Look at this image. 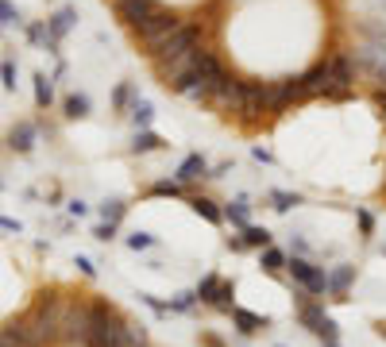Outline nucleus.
I'll use <instances>...</instances> for the list:
<instances>
[{
    "label": "nucleus",
    "mask_w": 386,
    "mask_h": 347,
    "mask_svg": "<svg viewBox=\"0 0 386 347\" xmlns=\"http://www.w3.org/2000/svg\"><path fill=\"white\" fill-rule=\"evenodd\" d=\"M228 77H232V74L220 66V58L213 54V50L201 47V58H197V77H193V85L182 93V97H190V100H213L220 89H224Z\"/></svg>",
    "instance_id": "f257e3e1"
},
{
    "label": "nucleus",
    "mask_w": 386,
    "mask_h": 347,
    "mask_svg": "<svg viewBox=\"0 0 386 347\" xmlns=\"http://www.w3.org/2000/svg\"><path fill=\"white\" fill-rule=\"evenodd\" d=\"M62 305H66V301H62L59 293H54V289H43L39 301H35V309L27 313V321H31V328H35V336H39V344H43V347L59 339Z\"/></svg>",
    "instance_id": "f03ea898"
},
{
    "label": "nucleus",
    "mask_w": 386,
    "mask_h": 347,
    "mask_svg": "<svg viewBox=\"0 0 386 347\" xmlns=\"http://www.w3.org/2000/svg\"><path fill=\"white\" fill-rule=\"evenodd\" d=\"M193 50H201V31L193 24H182L178 31H170L159 47L147 50V54H151L155 66H159V62H174V58H185V54H193Z\"/></svg>",
    "instance_id": "7ed1b4c3"
},
{
    "label": "nucleus",
    "mask_w": 386,
    "mask_h": 347,
    "mask_svg": "<svg viewBox=\"0 0 386 347\" xmlns=\"http://www.w3.org/2000/svg\"><path fill=\"white\" fill-rule=\"evenodd\" d=\"M178 27H182V20H178L170 8H162V4H155V12H151V16L143 20V24H135V35H139V39H143V47L151 50V47H159V43L167 39L170 31H178Z\"/></svg>",
    "instance_id": "20e7f679"
},
{
    "label": "nucleus",
    "mask_w": 386,
    "mask_h": 347,
    "mask_svg": "<svg viewBox=\"0 0 386 347\" xmlns=\"http://www.w3.org/2000/svg\"><path fill=\"white\" fill-rule=\"evenodd\" d=\"M298 321H302L305 328L313 332V336L325 339V344H336V339H340V332H336V321L325 313V305H321V301H309V298L298 301Z\"/></svg>",
    "instance_id": "39448f33"
},
{
    "label": "nucleus",
    "mask_w": 386,
    "mask_h": 347,
    "mask_svg": "<svg viewBox=\"0 0 386 347\" xmlns=\"http://www.w3.org/2000/svg\"><path fill=\"white\" fill-rule=\"evenodd\" d=\"M286 270H290V278H294L298 286L309 293V298H321V293H328V274L321 270V266H313L305 255L286 259Z\"/></svg>",
    "instance_id": "423d86ee"
},
{
    "label": "nucleus",
    "mask_w": 386,
    "mask_h": 347,
    "mask_svg": "<svg viewBox=\"0 0 386 347\" xmlns=\"http://www.w3.org/2000/svg\"><path fill=\"white\" fill-rule=\"evenodd\" d=\"M59 336L85 347V339H89V301H66V305H62Z\"/></svg>",
    "instance_id": "0eeeda50"
},
{
    "label": "nucleus",
    "mask_w": 386,
    "mask_h": 347,
    "mask_svg": "<svg viewBox=\"0 0 386 347\" xmlns=\"http://www.w3.org/2000/svg\"><path fill=\"white\" fill-rule=\"evenodd\" d=\"M232 298H236V286H232V282H224L220 274H205V278L197 282V301L220 309V313H232V309H236Z\"/></svg>",
    "instance_id": "6e6552de"
},
{
    "label": "nucleus",
    "mask_w": 386,
    "mask_h": 347,
    "mask_svg": "<svg viewBox=\"0 0 386 347\" xmlns=\"http://www.w3.org/2000/svg\"><path fill=\"white\" fill-rule=\"evenodd\" d=\"M309 100V89H305L302 77H278L270 82V112H286L290 105H302Z\"/></svg>",
    "instance_id": "1a4fd4ad"
},
{
    "label": "nucleus",
    "mask_w": 386,
    "mask_h": 347,
    "mask_svg": "<svg viewBox=\"0 0 386 347\" xmlns=\"http://www.w3.org/2000/svg\"><path fill=\"white\" fill-rule=\"evenodd\" d=\"M325 66H328V82H332V97H344L355 85V62L348 54H332L325 58Z\"/></svg>",
    "instance_id": "9d476101"
},
{
    "label": "nucleus",
    "mask_w": 386,
    "mask_h": 347,
    "mask_svg": "<svg viewBox=\"0 0 386 347\" xmlns=\"http://www.w3.org/2000/svg\"><path fill=\"white\" fill-rule=\"evenodd\" d=\"M0 347H43V344H39V336H35L31 321H27V316H16V321H8L0 328Z\"/></svg>",
    "instance_id": "9b49d317"
},
{
    "label": "nucleus",
    "mask_w": 386,
    "mask_h": 347,
    "mask_svg": "<svg viewBox=\"0 0 386 347\" xmlns=\"http://www.w3.org/2000/svg\"><path fill=\"white\" fill-rule=\"evenodd\" d=\"M244 116H263L270 112V82H244Z\"/></svg>",
    "instance_id": "f8f14e48"
},
{
    "label": "nucleus",
    "mask_w": 386,
    "mask_h": 347,
    "mask_svg": "<svg viewBox=\"0 0 386 347\" xmlns=\"http://www.w3.org/2000/svg\"><path fill=\"white\" fill-rule=\"evenodd\" d=\"M116 12H120V20H124L128 27H135V24H143V20L155 12V0H116Z\"/></svg>",
    "instance_id": "ddd939ff"
},
{
    "label": "nucleus",
    "mask_w": 386,
    "mask_h": 347,
    "mask_svg": "<svg viewBox=\"0 0 386 347\" xmlns=\"http://www.w3.org/2000/svg\"><path fill=\"white\" fill-rule=\"evenodd\" d=\"M352 282H355V266L352 263H336L332 270H328V293H332V298H348Z\"/></svg>",
    "instance_id": "4468645a"
},
{
    "label": "nucleus",
    "mask_w": 386,
    "mask_h": 347,
    "mask_svg": "<svg viewBox=\"0 0 386 347\" xmlns=\"http://www.w3.org/2000/svg\"><path fill=\"white\" fill-rule=\"evenodd\" d=\"M232 321H236V328L244 332V336H255V332H267V328H270V316H259V313H252V309H240V305L232 309Z\"/></svg>",
    "instance_id": "2eb2a0df"
},
{
    "label": "nucleus",
    "mask_w": 386,
    "mask_h": 347,
    "mask_svg": "<svg viewBox=\"0 0 386 347\" xmlns=\"http://www.w3.org/2000/svg\"><path fill=\"white\" fill-rule=\"evenodd\" d=\"M35 135H39V128H35L31 120H20V124H12V135H8L12 151H16V155H27V151L35 147Z\"/></svg>",
    "instance_id": "dca6fc26"
},
{
    "label": "nucleus",
    "mask_w": 386,
    "mask_h": 347,
    "mask_svg": "<svg viewBox=\"0 0 386 347\" xmlns=\"http://www.w3.org/2000/svg\"><path fill=\"white\" fill-rule=\"evenodd\" d=\"M213 105H220V108H228V112H240L244 108V82H236V77H228L224 82V89L213 97Z\"/></svg>",
    "instance_id": "f3484780"
},
{
    "label": "nucleus",
    "mask_w": 386,
    "mask_h": 347,
    "mask_svg": "<svg viewBox=\"0 0 386 347\" xmlns=\"http://www.w3.org/2000/svg\"><path fill=\"white\" fill-rule=\"evenodd\" d=\"M302 82H305V89H309V97H317V93L332 97V82H328V66H325V62H317V66L305 70Z\"/></svg>",
    "instance_id": "a211bd4d"
},
{
    "label": "nucleus",
    "mask_w": 386,
    "mask_h": 347,
    "mask_svg": "<svg viewBox=\"0 0 386 347\" xmlns=\"http://www.w3.org/2000/svg\"><path fill=\"white\" fill-rule=\"evenodd\" d=\"M197 178H209V158L205 155H190L182 166H178V182H197Z\"/></svg>",
    "instance_id": "6ab92c4d"
},
{
    "label": "nucleus",
    "mask_w": 386,
    "mask_h": 347,
    "mask_svg": "<svg viewBox=\"0 0 386 347\" xmlns=\"http://www.w3.org/2000/svg\"><path fill=\"white\" fill-rule=\"evenodd\" d=\"M128 116H132L135 132H143V128H151V116H155V108H151V100H147V97H139V89H135L132 105H128Z\"/></svg>",
    "instance_id": "aec40b11"
},
{
    "label": "nucleus",
    "mask_w": 386,
    "mask_h": 347,
    "mask_svg": "<svg viewBox=\"0 0 386 347\" xmlns=\"http://www.w3.org/2000/svg\"><path fill=\"white\" fill-rule=\"evenodd\" d=\"M74 20H77V12L74 8H62V12H54L51 16V27H47V47H54V43L62 39V35L74 27Z\"/></svg>",
    "instance_id": "412c9836"
},
{
    "label": "nucleus",
    "mask_w": 386,
    "mask_h": 347,
    "mask_svg": "<svg viewBox=\"0 0 386 347\" xmlns=\"http://www.w3.org/2000/svg\"><path fill=\"white\" fill-rule=\"evenodd\" d=\"M240 240H244V247H255V251H267L270 247V236L267 228H259V224H247V228H240Z\"/></svg>",
    "instance_id": "4be33fe9"
},
{
    "label": "nucleus",
    "mask_w": 386,
    "mask_h": 347,
    "mask_svg": "<svg viewBox=\"0 0 386 347\" xmlns=\"http://www.w3.org/2000/svg\"><path fill=\"white\" fill-rule=\"evenodd\" d=\"M224 220H232L236 228H247V224H252V205H247V197H236L232 205H224Z\"/></svg>",
    "instance_id": "5701e85b"
},
{
    "label": "nucleus",
    "mask_w": 386,
    "mask_h": 347,
    "mask_svg": "<svg viewBox=\"0 0 386 347\" xmlns=\"http://www.w3.org/2000/svg\"><path fill=\"white\" fill-rule=\"evenodd\" d=\"M190 205H193V213L201 216V220H209V224H224V208H217V201H209V197H193Z\"/></svg>",
    "instance_id": "b1692460"
},
{
    "label": "nucleus",
    "mask_w": 386,
    "mask_h": 347,
    "mask_svg": "<svg viewBox=\"0 0 386 347\" xmlns=\"http://www.w3.org/2000/svg\"><path fill=\"white\" fill-rule=\"evenodd\" d=\"M132 151H135V155H151V151H162V139L151 132V128H143V132H135Z\"/></svg>",
    "instance_id": "393cba45"
},
{
    "label": "nucleus",
    "mask_w": 386,
    "mask_h": 347,
    "mask_svg": "<svg viewBox=\"0 0 386 347\" xmlns=\"http://www.w3.org/2000/svg\"><path fill=\"white\" fill-rule=\"evenodd\" d=\"M51 100H54V82L47 74H35V105L51 108Z\"/></svg>",
    "instance_id": "a878e982"
},
{
    "label": "nucleus",
    "mask_w": 386,
    "mask_h": 347,
    "mask_svg": "<svg viewBox=\"0 0 386 347\" xmlns=\"http://www.w3.org/2000/svg\"><path fill=\"white\" fill-rule=\"evenodd\" d=\"M263 270H267V274H275V278H278V274L286 270V251H278L275 243H270V247L263 251Z\"/></svg>",
    "instance_id": "bb28decb"
},
{
    "label": "nucleus",
    "mask_w": 386,
    "mask_h": 347,
    "mask_svg": "<svg viewBox=\"0 0 386 347\" xmlns=\"http://www.w3.org/2000/svg\"><path fill=\"white\" fill-rule=\"evenodd\" d=\"M66 116H70V120L89 116V97H85V93H70V97H66Z\"/></svg>",
    "instance_id": "cd10ccee"
},
{
    "label": "nucleus",
    "mask_w": 386,
    "mask_h": 347,
    "mask_svg": "<svg viewBox=\"0 0 386 347\" xmlns=\"http://www.w3.org/2000/svg\"><path fill=\"white\" fill-rule=\"evenodd\" d=\"M132 97H135V85H116V89H112V108H116L120 116H128V105H132Z\"/></svg>",
    "instance_id": "c85d7f7f"
},
{
    "label": "nucleus",
    "mask_w": 386,
    "mask_h": 347,
    "mask_svg": "<svg viewBox=\"0 0 386 347\" xmlns=\"http://www.w3.org/2000/svg\"><path fill=\"white\" fill-rule=\"evenodd\" d=\"M267 197L275 201V208H278V213H290V208H298V205H302V197H298V193H286V190H270Z\"/></svg>",
    "instance_id": "c756f323"
},
{
    "label": "nucleus",
    "mask_w": 386,
    "mask_h": 347,
    "mask_svg": "<svg viewBox=\"0 0 386 347\" xmlns=\"http://www.w3.org/2000/svg\"><path fill=\"white\" fill-rule=\"evenodd\" d=\"M124 201H105V205L101 208H97V213H101V220L105 224H120V220H124Z\"/></svg>",
    "instance_id": "7c9ffc66"
},
{
    "label": "nucleus",
    "mask_w": 386,
    "mask_h": 347,
    "mask_svg": "<svg viewBox=\"0 0 386 347\" xmlns=\"http://www.w3.org/2000/svg\"><path fill=\"white\" fill-rule=\"evenodd\" d=\"M193 305H197V289H185V293H178V298L170 301V313H190Z\"/></svg>",
    "instance_id": "2f4dec72"
},
{
    "label": "nucleus",
    "mask_w": 386,
    "mask_h": 347,
    "mask_svg": "<svg viewBox=\"0 0 386 347\" xmlns=\"http://www.w3.org/2000/svg\"><path fill=\"white\" fill-rule=\"evenodd\" d=\"M151 197H182V182H155L151 185Z\"/></svg>",
    "instance_id": "473e14b6"
},
{
    "label": "nucleus",
    "mask_w": 386,
    "mask_h": 347,
    "mask_svg": "<svg viewBox=\"0 0 386 347\" xmlns=\"http://www.w3.org/2000/svg\"><path fill=\"white\" fill-rule=\"evenodd\" d=\"M128 247H132V251H147V247H155V236H147V231H132V236H128Z\"/></svg>",
    "instance_id": "72a5a7b5"
},
{
    "label": "nucleus",
    "mask_w": 386,
    "mask_h": 347,
    "mask_svg": "<svg viewBox=\"0 0 386 347\" xmlns=\"http://www.w3.org/2000/svg\"><path fill=\"white\" fill-rule=\"evenodd\" d=\"M355 220H360V231H363V240H371V236H375V216H371L367 208H355Z\"/></svg>",
    "instance_id": "f704fd0d"
},
{
    "label": "nucleus",
    "mask_w": 386,
    "mask_h": 347,
    "mask_svg": "<svg viewBox=\"0 0 386 347\" xmlns=\"http://www.w3.org/2000/svg\"><path fill=\"white\" fill-rule=\"evenodd\" d=\"M139 301H143V305H147V309H155V313H159V316H167V313H170V305H167V301L151 298V293H139Z\"/></svg>",
    "instance_id": "c9c22d12"
},
{
    "label": "nucleus",
    "mask_w": 386,
    "mask_h": 347,
    "mask_svg": "<svg viewBox=\"0 0 386 347\" xmlns=\"http://www.w3.org/2000/svg\"><path fill=\"white\" fill-rule=\"evenodd\" d=\"M0 77H4V89H16V66H12V62L0 66Z\"/></svg>",
    "instance_id": "e433bc0d"
},
{
    "label": "nucleus",
    "mask_w": 386,
    "mask_h": 347,
    "mask_svg": "<svg viewBox=\"0 0 386 347\" xmlns=\"http://www.w3.org/2000/svg\"><path fill=\"white\" fill-rule=\"evenodd\" d=\"M74 266H77V270L85 274V278H97V266H93L89 259H85V255H77V259H74Z\"/></svg>",
    "instance_id": "4c0bfd02"
},
{
    "label": "nucleus",
    "mask_w": 386,
    "mask_h": 347,
    "mask_svg": "<svg viewBox=\"0 0 386 347\" xmlns=\"http://www.w3.org/2000/svg\"><path fill=\"white\" fill-rule=\"evenodd\" d=\"M93 236H97V240H101V243H109V240H116V224H101V228L93 231Z\"/></svg>",
    "instance_id": "58836bf2"
},
{
    "label": "nucleus",
    "mask_w": 386,
    "mask_h": 347,
    "mask_svg": "<svg viewBox=\"0 0 386 347\" xmlns=\"http://www.w3.org/2000/svg\"><path fill=\"white\" fill-rule=\"evenodd\" d=\"M252 158H255V162H263V166L275 162V155H270V151H263V147H252Z\"/></svg>",
    "instance_id": "ea45409f"
},
{
    "label": "nucleus",
    "mask_w": 386,
    "mask_h": 347,
    "mask_svg": "<svg viewBox=\"0 0 386 347\" xmlns=\"http://www.w3.org/2000/svg\"><path fill=\"white\" fill-rule=\"evenodd\" d=\"M201 344H205V347H224V339L213 336V332H201Z\"/></svg>",
    "instance_id": "a19ab883"
},
{
    "label": "nucleus",
    "mask_w": 386,
    "mask_h": 347,
    "mask_svg": "<svg viewBox=\"0 0 386 347\" xmlns=\"http://www.w3.org/2000/svg\"><path fill=\"white\" fill-rule=\"evenodd\" d=\"M70 213H74V216H85V213H89V205H85V201H70Z\"/></svg>",
    "instance_id": "79ce46f5"
},
{
    "label": "nucleus",
    "mask_w": 386,
    "mask_h": 347,
    "mask_svg": "<svg viewBox=\"0 0 386 347\" xmlns=\"http://www.w3.org/2000/svg\"><path fill=\"white\" fill-rule=\"evenodd\" d=\"M0 228H4V231H20V220H8V216H0Z\"/></svg>",
    "instance_id": "37998d69"
},
{
    "label": "nucleus",
    "mask_w": 386,
    "mask_h": 347,
    "mask_svg": "<svg viewBox=\"0 0 386 347\" xmlns=\"http://www.w3.org/2000/svg\"><path fill=\"white\" fill-rule=\"evenodd\" d=\"M375 105H378V112H383V120H386V89H383V93H378V97H375Z\"/></svg>",
    "instance_id": "c03bdc74"
},
{
    "label": "nucleus",
    "mask_w": 386,
    "mask_h": 347,
    "mask_svg": "<svg viewBox=\"0 0 386 347\" xmlns=\"http://www.w3.org/2000/svg\"><path fill=\"white\" fill-rule=\"evenodd\" d=\"M378 332H383V339H386V324H378Z\"/></svg>",
    "instance_id": "a18cd8bd"
},
{
    "label": "nucleus",
    "mask_w": 386,
    "mask_h": 347,
    "mask_svg": "<svg viewBox=\"0 0 386 347\" xmlns=\"http://www.w3.org/2000/svg\"><path fill=\"white\" fill-rule=\"evenodd\" d=\"M325 347H340V339H336V344H325Z\"/></svg>",
    "instance_id": "49530a36"
},
{
    "label": "nucleus",
    "mask_w": 386,
    "mask_h": 347,
    "mask_svg": "<svg viewBox=\"0 0 386 347\" xmlns=\"http://www.w3.org/2000/svg\"><path fill=\"white\" fill-rule=\"evenodd\" d=\"M278 347H282V344H278Z\"/></svg>",
    "instance_id": "de8ad7c7"
}]
</instances>
